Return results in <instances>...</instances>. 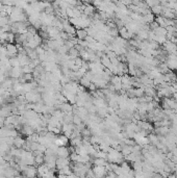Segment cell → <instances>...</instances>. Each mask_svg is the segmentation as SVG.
Masks as SVG:
<instances>
[{
  "mask_svg": "<svg viewBox=\"0 0 177 178\" xmlns=\"http://www.w3.org/2000/svg\"><path fill=\"white\" fill-rule=\"evenodd\" d=\"M124 160H125V158H124V156L122 155L120 151L116 150L114 148H111L107 152V162H112V164H116L120 166Z\"/></svg>",
  "mask_w": 177,
  "mask_h": 178,
  "instance_id": "obj_1",
  "label": "cell"
},
{
  "mask_svg": "<svg viewBox=\"0 0 177 178\" xmlns=\"http://www.w3.org/2000/svg\"><path fill=\"white\" fill-rule=\"evenodd\" d=\"M109 82L115 87L116 92H120V91H122V77L118 76V75H113Z\"/></svg>",
  "mask_w": 177,
  "mask_h": 178,
  "instance_id": "obj_2",
  "label": "cell"
},
{
  "mask_svg": "<svg viewBox=\"0 0 177 178\" xmlns=\"http://www.w3.org/2000/svg\"><path fill=\"white\" fill-rule=\"evenodd\" d=\"M94 174H95L96 178H105L107 171H106L105 167H98V166H93L92 167Z\"/></svg>",
  "mask_w": 177,
  "mask_h": 178,
  "instance_id": "obj_3",
  "label": "cell"
},
{
  "mask_svg": "<svg viewBox=\"0 0 177 178\" xmlns=\"http://www.w3.org/2000/svg\"><path fill=\"white\" fill-rule=\"evenodd\" d=\"M22 75H23V72H22L21 67H15V68H12L11 71H9V77L13 78V79H19Z\"/></svg>",
  "mask_w": 177,
  "mask_h": 178,
  "instance_id": "obj_4",
  "label": "cell"
},
{
  "mask_svg": "<svg viewBox=\"0 0 177 178\" xmlns=\"http://www.w3.org/2000/svg\"><path fill=\"white\" fill-rule=\"evenodd\" d=\"M71 160L69 158H62V157H57L56 159V168L58 170L63 169L64 167H67V166H70Z\"/></svg>",
  "mask_w": 177,
  "mask_h": 178,
  "instance_id": "obj_5",
  "label": "cell"
},
{
  "mask_svg": "<svg viewBox=\"0 0 177 178\" xmlns=\"http://www.w3.org/2000/svg\"><path fill=\"white\" fill-rule=\"evenodd\" d=\"M57 157H62V158H68L70 156V152L68 150V147H58L57 149Z\"/></svg>",
  "mask_w": 177,
  "mask_h": 178,
  "instance_id": "obj_6",
  "label": "cell"
},
{
  "mask_svg": "<svg viewBox=\"0 0 177 178\" xmlns=\"http://www.w3.org/2000/svg\"><path fill=\"white\" fill-rule=\"evenodd\" d=\"M75 37L77 38L78 41H85L87 38L89 37V35H87V29H78V30H76Z\"/></svg>",
  "mask_w": 177,
  "mask_h": 178,
  "instance_id": "obj_7",
  "label": "cell"
},
{
  "mask_svg": "<svg viewBox=\"0 0 177 178\" xmlns=\"http://www.w3.org/2000/svg\"><path fill=\"white\" fill-rule=\"evenodd\" d=\"M121 145H122V148H121V153H122V155L124 156V157H126V156H128L129 154L132 153V149H134V147L128 146V145H124V144H122V143H121Z\"/></svg>",
  "mask_w": 177,
  "mask_h": 178,
  "instance_id": "obj_8",
  "label": "cell"
},
{
  "mask_svg": "<svg viewBox=\"0 0 177 178\" xmlns=\"http://www.w3.org/2000/svg\"><path fill=\"white\" fill-rule=\"evenodd\" d=\"M24 144H25V140L23 137H20V135L14 139V147L16 149H22Z\"/></svg>",
  "mask_w": 177,
  "mask_h": 178,
  "instance_id": "obj_9",
  "label": "cell"
},
{
  "mask_svg": "<svg viewBox=\"0 0 177 178\" xmlns=\"http://www.w3.org/2000/svg\"><path fill=\"white\" fill-rule=\"evenodd\" d=\"M70 146L76 148V147H80L82 146V137H73L70 140Z\"/></svg>",
  "mask_w": 177,
  "mask_h": 178,
  "instance_id": "obj_10",
  "label": "cell"
},
{
  "mask_svg": "<svg viewBox=\"0 0 177 178\" xmlns=\"http://www.w3.org/2000/svg\"><path fill=\"white\" fill-rule=\"evenodd\" d=\"M100 64L102 65V67H103L104 69H109V68H111V66H112L111 60H109V58H107L105 54H104L103 56L100 58Z\"/></svg>",
  "mask_w": 177,
  "mask_h": 178,
  "instance_id": "obj_11",
  "label": "cell"
},
{
  "mask_svg": "<svg viewBox=\"0 0 177 178\" xmlns=\"http://www.w3.org/2000/svg\"><path fill=\"white\" fill-rule=\"evenodd\" d=\"M144 92L146 96L152 97V98L156 96V90L153 87H146V88H144Z\"/></svg>",
  "mask_w": 177,
  "mask_h": 178,
  "instance_id": "obj_12",
  "label": "cell"
},
{
  "mask_svg": "<svg viewBox=\"0 0 177 178\" xmlns=\"http://www.w3.org/2000/svg\"><path fill=\"white\" fill-rule=\"evenodd\" d=\"M154 20H155V16L152 14V13H150V14H147L143 16V21H144L145 24H148L149 25L150 23L154 22Z\"/></svg>",
  "mask_w": 177,
  "mask_h": 178,
  "instance_id": "obj_13",
  "label": "cell"
},
{
  "mask_svg": "<svg viewBox=\"0 0 177 178\" xmlns=\"http://www.w3.org/2000/svg\"><path fill=\"white\" fill-rule=\"evenodd\" d=\"M147 137H148V140H149L150 144H151V145H153V146H156V145L158 144V143H159L157 135H156L155 133H153V132H151V133L148 134Z\"/></svg>",
  "mask_w": 177,
  "mask_h": 178,
  "instance_id": "obj_14",
  "label": "cell"
},
{
  "mask_svg": "<svg viewBox=\"0 0 177 178\" xmlns=\"http://www.w3.org/2000/svg\"><path fill=\"white\" fill-rule=\"evenodd\" d=\"M156 23H157L161 27H167V18H165V17L163 16H157L155 17V20H154Z\"/></svg>",
  "mask_w": 177,
  "mask_h": 178,
  "instance_id": "obj_15",
  "label": "cell"
},
{
  "mask_svg": "<svg viewBox=\"0 0 177 178\" xmlns=\"http://www.w3.org/2000/svg\"><path fill=\"white\" fill-rule=\"evenodd\" d=\"M68 55H69V58H70V60H75V58H79V52L77 51L76 48L74 47V48H71V49H69Z\"/></svg>",
  "mask_w": 177,
  "mask_h": 178,
  "instance_id": "obj_16",
  "label": "cell"
},
{
  "mask_svg": "<svg viewBox=\"0 0 177 178\" xmlns=\"http://www.w3.org/2000/svg\"><path fill=\"white\" fill-rule=\"evenodd\" d=\"M107 164V160L102 158H94L93 160V166H98V167H105Z\"/></svg>",
  "mask_w": 177,
  "mask_h": 178,
  "instance_id": "obj_17",
  "label": "cell"
},
{
  "mask_svg": "<svg viewBox=\"0 0 177 178\" xmlns=\"http://www.w3.org/2000/svg\"><path fill=\"white\" fill-rule=\"evenodd\" d=\"M151 9V13H152L154 16H161V13H163V6L161 5H156L154 7L150 8Z\"/></svg>",
  "mask_w": 177,
  "mask_h": 178,
  "instance_id": "obj_18",
  "label": "cell"
},
{
  "mask_svg": "<svg viewBox=\"0 0 177 178\" xmlns=\"http://www.w3.org/2000/svg\"><path fill=\"white\" fill-rule=\"evenodd\" d=\"M153 32L155 33V36H161V37H166L167 36V29L165 27H161V26H159V27L158 28H156L155 30H154V31H153Z\"/></svg>",
  "mask_w": 177,
  "mask_h": 178,
  "instance_id": "obj_19",
  "label": "cell"
},
{
  "mask_svg": "<svg viewBox=\"0 0 177 178\" xmlns=\"http://www.w3.org/2000/svg\"><path fill=\"white\" fill-rule=\"evenodd\" d=\"M134 96L136 98H141V97L145 96V92H144V87L139 89H134Z\"/></svg>",
  "mask_w": 177,
  "mask_h": 178,
  "instance_id": "obj_20",
  "label": "cell"
},
{
  "mask_svg": "<svg viewBox=\"0 0 177 178\" xmlns=\"http://www.w3.org/2000/svg\"><path fill=\"white\" fill-rule=\"evenodd\" d=\"M79 85H81V87H83V88L87 89L89 87H90V85H91V80H89L87 78H85V77L83 76L81 79L79 80Z\"/></svg>",
  "mask_w": 177,
  "mask_h": 178,
  "instance_id": "obj_21",
  "label": "cell"
},
{
  "mask_svg": "<svg viewBox=\"0 0 177 178\" xmlns=\"http://www.w3.org/2000/svg\"><path fill=\"white\" fill-rule=\"evenodd\" d=\"M95 158H102V159L107 160V153L102 150H99V151H97V153H96Z\"/></svg>",
  "mask_w": 177,
  "mask_h": 178,
  "instance_id": "obj_22",
  "label": "cell"
},
{
  "mask_svg": "<svg viewBox=\"0 0 177 178\" xmlns=\"http://www.w3.org/2000/svg\"><path fill=\"white\" fill-rule=\"evenodd\" d=\"M83 123L81 120V118L79 117L78 115H73V124L75 126H79V125H81Z\"/></svg>",
  "mask_w": 177,
  "mask_h": 178,
  "instance_id": "obj_23",
  "label": "cell"
},
{
  "mask_svg": "<svg viewBox=\"0 0 177 178\" xmlns=\"http://www.w3.org/2000/svg\"><path fill=\"white\" fill-rule=\"evenodd\" d=\"M154 41H155L158 45H163L167 42V38L166 37H161V36H156Z\"/></svg>",
  "mask_w": 177,
  "mask_h": 178,
  "instance_id": "obj_24",
  "label": "cell"
},
{
  "mask_svg": "<svg viewBox=\"0 0 177 178\" xmlns=\"http://www.w3.org/2000/svg\"><path fill=\"white\" fill-rule=\"evenodd\" d=\"M81 137H91V135H92V131H91L90 129L87 128V127H85V128L81 130Z\"/></svg>",
  "mask_w": 177,
  "mask_h": 178,
  "instance_id": "obj_25",
  "label": "cell"
},
{
  "mask_svg": "<svg viewBox=\"0 0 177 178\" xmlns=\"http://www.w3.org/2000/svg\"><path fill=\"white\" fill-rule=\"evenodd\" d=\"M82 63H83V60H82L80 58H77L74 60V64H75V66H77L78 68H80V67L82 66Z\"/></svg>",
  "mask_w": 177,
  "mask_h": 178,
  "instance_id": "obj_26",
  "label": "cell"
},
{
  "mask_svg": "<svg viewBox=\"0 0 177 178\" xmlns=\"http://www.w3.org/2000/svg\"><path fill=\"white\" fill-rule=\"evenodd\" d=\"M89 92L90 93H92V92H96L97 91V87H96V85L95 83H93V82H91V85H90V87H89Z\"/></svg>",
  "mask_w": 177,
  "mask_h": 178,
  "instance_id": "obj_27",
  "label": "cell"
},
{
  "mask_svg": "<svg viewBox=\"0 0 177 178\" xmlns=\"http://www.w3.org/2000/svg\"><path fill=\"white\" fill-rule=\"evenodd\" d=\"M109 60H111V63H112L113 66H118V64L120 63L117 56H116V58H109Z\"/></svg>",
  "mask_w": 177,
  "mask_h": 178,
  "instance_id": "obj_28",
  "label": "cell"
},
{
  "mask_svg": "<svg viewBox=\"0 0 177 178\" xmlns=\"http://www.w3.org/2000/svg\"><path fill=\"white\" fill-rule=\"evenodd\" d=\"M167 178H177V176L175 175L174 173H171V174H169V175H168V177Z\"/></svg>",
  "mask_w": 177,
  "mask_h": 178,
  "instance_id": "obj_29",
  "label": "cell"
},
{
  "mask_svg": "<svg viewBox=\"0 0 177 178\" xmlns=\"http://www.w3.org/2000/svg\"><path fill=\"white\" fill-rule=\"evenodd\" d=\"M172 98H173V100H174L175 102H176L177 103V93H175L174 95H173V96H172Z\"/></svg>",
  "mask_w": 177,
  "mask_h": 178,
  "instance_id": "obj_30",
  "label": "cell"
}]
</instances>
